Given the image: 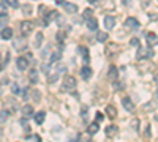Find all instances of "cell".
Here are the masks:
<instances>
[{"mask_svg":"<svg viewBox=\"0 0 158 142\" xmlns=\"http://www.w3.org/2000/svg\"><path fill=\"white\" fill-rule=\"evenodd\" d=\"M57 40H59V41H63V40H65V33H63V32H59V33H57Z\"/></svg>","mask_w":158,"mask_h":142,"instance_id":"cell-39","label":"cell"},{"mask_svg":"<svg viewBox=\"0 0 158 142\" xmlns=\"http://www.w3.org/2000/svg\"><path fill=\"white\" fill-rule=\"evenodd\" d=\"M97 120H98V122H101V120H103V114H100V112L97 114Z\"/></svg>","mask_w":158,"mask_h":142,"instance_id":"cell-45","label":"cell"},{"mask_svg":"<svg viewBox=\"0 0 158 142\" xmlns=\"http://www.w3.org/2000/svg\"><path fill=\"white\" fill-rule=\"evenodd\" d=\"M114 25H115V19L112 16H106V18H104V27H106L108 30H112Z\"/></svg>","mask_w":158,"mask_h":142,"instance_id":"cell-7","label":"cell"},{"mask_svg":"<svg viewBox=\"0 0 158 142\" xmlns=\"http://www.w3.org/2000/svg\"><path fill=\"white\" fill-rule=\"evenodd\" d=\"M92 14H94L92 8H87V10H84V13H82V16L85 18V21H87V19H90V18H92Z\"/></svg>","mask_w":158,"mask_h":142,"instance_id":"cell-28","label":"cell"},{"mask_svg":"<svg viewBox=\"0 0 158 142\" xmlns=\"http://www.w3.org/2000/svg\"><path fill=\"white\" fill-rule=\"evenodd\" d=\"M5 22H6V21H5V16H0V27H2Z\"/></svg>","mask_w":158,"mask_h":142,"instance_id":"cell-43","label":"cell"},{"mask_svg":"<svg viewBox=\"0 0 158 142\" xmlns=\"http://www.w3.org/2000/svg\"><path fill=\"white\" fill-rule=\"evenodd\" d=\"M87 27H89L90 30H97V29H98V22H97V19H95V18L87 19Z\"/></svg>","mask_w":158,"mask_h":142,"instance_id":"cell-16","label":"cell"},{"mask_svg":"<svg viewBox=\"0 0 158 142\" xmlns=\"http://www.w3.org/2000/svg\"><path fill=\"white\" fill-rule=\"evenodd\" d=\"M100 131V125L98 123H92V125H89V128H87V134H97Z\"/></svg>","mask_w":158,"mask_h":142,"instance_id":"cell-14","label":"cell"},{"mask_svg":"<svg viewBox=\"0 0 158 142\" xmlns=\"http://www.w3.org/2000/svg\"><path fill=\"white\" fill-rule=\"evenodd\" d=\"M97 40L100 41V43H104L108 40V33H104V32H98L97 33Z\"/></svg>","mask_w":158,"mask_h":142,"instance_id":"cell-23","label":"cell"},{"mask_svg":"<svg viewBox=\"0 0 158 142\" xmlns=\"http://www.w3.org/2000/svg\"><path fill=\"white\" fill-rule=\"evenodd\" d=\"M22 11H24V14H30V13H32L30 5H24V6H22Z\"/></svg>","mask_w":158,"mask_h":142,"instance_id":"cell-34","label":"cell"},{"mask_svg":"<svg viewBox=\"0 0 158 142\" xmlns=\"http://www.w3.org/2000/svg\"><path fill=\"white\" fill-rule=\"evenodd\" d=\"M117 76H118V71H117V67H111L109 68V71H108V79L109 81H115L117 79Z\"/></svg>","mask_w":158,"mask_h":142,"instance_id":"cell-9","label":"cell"},{"mask_svg":"<svg viewBox=\"0 0 158 142\" xmlns=\"http://www.w3.org/2000/svg\"><path fill=\"white\" fill-rule=\"evenodd\" d=\"M77 140H79V136H74V137H71L68 142H77Z\"/></svg>","mask_w":158,"mask_h":142,"instance_id":"cell-44","label":"cell"},{"mask_svg":"<svg viewBox=\"0 0 158 142\" xmlns=\"http://www.w3.org/2000/svg\"><path fill=\"white\" fill-rule=\"evenodd\" d=\"M8 62H10V54H8V52H6L5 57H3V55H0V71L3 70V67L8 65Z\"/></svg>","mask_w":158,"mask_h":142,"instance_id":"cell-19","label":"cell"},{"mask_svg":"<svg viewBox=\"0 0 158 142\" xmlns=\"http://www.w3.org/2000/svg\"><path fill=\"white\" fill-rule=\"evenodd\" d=\"M16 65H18V68H19L21 71H24V70L29 68V60L25 59V57H19V59L16 60Z\"/></svg>","mask_w":158,"mask_h":142,"instance_id":"cell-4","label":"cell"},{"mask_svg":"<svg viewBox=\"0 0 158 142\" xmlns=\"http://www.w3.org/2000/svg\"><path fill=\"white\" fill-rule=\"evenodd\" d=\"M67 71V67L63 65V63H57V67H56V73L60 74V73H65Z\"/></svg>","mask_w":158,"mask_h":142,"instance_id":"cell-25","label":"cell"},{"mask_svg":"<svg viewBox=\"0 0 158 142\" xmlns=\"http://www.w3.org/2000/svg\"><path fill=\"white\" fill-rule=\"evenodd\" d=\"M155 81H156V84H158V74H156V77H155Z\"/></svg>","mask_w":158,"mask_h":142,"instance_id":"cell-51","label":"cell"},{"mask_svg":"<svg viewBox=\"0 0 158 142\" xmlns=\"http://www.w3.org/2000/svg\"><path fill=\"white\" fill-rule=\"evenodd\" d=\"M89 2H90V3H97V0H89Z\"/></svg>","mask_w":158,"mask_h":142,"instance_id":"cell-49","label":"cell"},{"mask_svg":"<svg viewBox=\"0 0 158 142\" xmlns=\"http://www.w3.org/2000/svg\"><path fill=\"white\" fill-rule=\"evenodd\" d=\"M152 55H153V51H152L150 46H139V51H138V54H136V57H138L139 60H142V59H150Z\"/></svg>","mask_w":158,"mask_h":142,"instance_id":"cell-2","label":"cell"},{"mask_svg":"<svg viewBox=\"0 0 158 142\" xmlns=\"http://www.w3.org/2000/svg\"><path fill=\"white\" fill-rule=\"evenodd\" d=\"M41 43H43V33H36V38H35V47H41Z\"/></svg>","mask_w":158,"mask_h":142,"instance_id":"cell-24","label":"cell"},{"mask_svg":"<svg viewBox=\"0 0 158 142\" xmlns=\"http://www.w3.org/2000/svg\"><path fill=\"white\" fill-rule=\"evenodd\" d=\"M74 88H76V79L73 76H65L62 90H63V92H73Z\"/></svg>","mask_w":158,"mask_h":142,"instance_id":"cell-1","label":"cell"},{"mask_svg":"<svg viewBox=\"0 0 158 142\" xmlns=\"http://www.w3.org/2000/svg\"><path fill=\"white\" fill-rule=\"evenodd\" d=\"M79 142H92V139H90V134L89 136H79Z\"/></svg>","mask_w":158,"mask_h":142,"instance_id":"cell-35","label":"cell"},{"mask_svg":"<svg viewBox=\"0 0 158 142\" xmlns=\"http://www.w3.org/2000/svg\"><path fill=\"white\" fill-rule=\"evenodd\" d=\"M81 77H82V79H90V77H92V68H89V67H82L81 68Z\"/></svg>","mask_w":158,"mask_h":142,"instance_id":"cell-11","label":"cell"},{"mask_svg":"<svg viewBox=\"0 0 158 142\" xmlns=\"http://www.w3.org/2000/svg\"><path fill=\"white\" fill-rule=\"evenodd\" d=\"M81 114H82V115H87V108H85V106L82 108V112H81Z\"/></svg>","mask_w":158,"mask_h":142,"instance_id":"cell-46","label":"cell"},{"mask_svg":"<svg viewBox=\"0 0 158 142\" xmlns=\"http://www.w3.org/2000/svg\"><path fill=\"white\" fill-rule=\"evenodd\" d=\"M65 10H67V13H71V14H74V13H77V6L74 3H63Z\"/></svg>","mask_w":158,"mask_h":142,"instance_id":"cell-17","label":"cell"},{"mask_svg":"<svg viewBox=\"0 0 158 142\" xmlns=\"http://www.w3.org/2000/svg\"><path fill=\"white\" fill-rule=\"evenodd\" d=\"M156 41H158V40H156Z\"/></svg>","mask_w":158,"mask_h":142,"instance_id":"cell-53","label":"cell"},{"mask_svg":"<svg viewBox=\"0 0 158 142\" xmlns=\"http://www.w3.org/2000/svg\"><path fill=\"white\" fill-rule=\"evenodd\" d=\"M59 60H60V52H54V54L51 55V62H52V63H56V62H59Z\"/></svg>","mask_w":158,"mask_h":142,"instance_id":"cell-30","label":"cell"},{"mask_svg":"<svg viewBox=\"0 0 158 142\" xmlns=\"http://www.w3.org/2000/svg\"><path fill=\"white\" fill-rule=\"evenodd\" d=\"M41 70L48 74V73H49V65H44V63H43V65H41Z\"/></svg>","mask_w":158,"mask_h":142,"instance_id":"cell-41","label":"cell"},{"mask_svg":"<svg viewBox=\"0 0 158 142\" xmlns=\"http://www.w3.org/2000/svg\"><path fill=\"white\" fill-rule=\"evenodd\" d=\"M21 112H22L24 117H32V114H33V108H32L30 104H25V106L21 109Z\"/></svg>","mask_w":158,"mask_h":142,"instance_id":"cell-13","label":"cell"},{"mask_svg":"<svg viewBox=\"0 0 158 142\" xmlns=\"http://www.w3.org/2000/svg\"><path fill=\"white\" fill-rule=\"evenodd\" d=\"M156 40H158V36H156L155 33H147V41H149L150 44H152V43H155Z\"/></svg>","mask_w":158,"mask_h":142,"instance_id":"cell-29","label":"cell"},{"mask_svg":"<svg viewBox=\"0 0 158 142\" xmlns=\"http://www.w3.org/2000/svg\"><path fill=\"white\" fill-rule=\"evenodd\" d=\"M122 104H123V108H125L128 112H133V111H135V104H133V101H131L128 96H125V98L122 99Z\"/></svg>","mask_w":158,"mask_h":142,"instance_id":"cell-5","label":"cell"},{"mask_svg":"<svg viewBox=\"0 0 158 142\" xmlns=\"http://www.w3.org/2000/svg\"><path fill=\"white\" fill-rule=\"evenodd\" d=\"M57 16H59V13H57V11H51V13H48V16L44 18L43 24H44V25H49V22L54 19V18H57Z\"/></svg>","mask_w":158,"mask_h":142,"instance_id":"cell-15","label":"cell"},{"mask_svg":"<svg viewBox=\"0 0 158 142\" xmlns=\"http://www.w3.org/2000/svg\"><path fill=\"white\" fill-rule=\"evenodd\" d=\"M79 51H81V52H84V62H85V63H89V62H90V57H89V51H87L85 47H79Z\"/></svg>","mask_w":158,"mask_h":142,"instance_id":"cell-27","label":"cell"},{"mask_svg":"<svg viewBox=\"0 0 158 142\" xmlns=\"http://www.w3.org/2000/svg\"><path fill=\"white\" fill-rule=\"evenodd\" d=\"M141 2H142V5H149L150 0H141Z\"/></svg>","mask_w":158,"mask_h":142,"instance_id":"cell-47","label":"cell"},{"mask_svg":"<svg viewBox=\"0 0 158 142\" xmlns=\"http://www.w3.org/2000/svg\"><path fill=\"white\" fill-rule=\"evenodd\" d=\"M44 119H46V114L41 111V112H36L35 114V122L38 123V125H41L43 122H44Z\"/></svg>","mask_w":158,"mask_h":142,"instance_id":"cell-18","label":"cell"},{"mask_svg":"<svg viewBox=\"0 0 158 142\" xmlns=\"http://www.w3.org/2000/svg\"><path fill=\"white\" fill-rule=\"evenodd\" d=\"M32 93H33V99H35L36 103H38L40 99H41V98H40V96H41V93H40V92H38V90H33V92H32Z\"/></svg>","mask_w":158,"mask_h":142,"instance_id":"cell-33","label":"cell"},{"mask_svg":"<svg viewBox=\"0 0 158 142\" xmlns=\"http://www.w3.org/2000/svg\"><path fill=\"white\" fill-rule=\"evenodd\" d=\"M56 2H57V3H65L63 0H56Z\"/></svg>","mask_w":158,"mask_h":142,"instance_id":"cell-48","label":"cell"},{"mask_svg":"<svg viewBox=\"0 0 158 142\" xmlns=\"http://www.w3.org/2000/svg\"><path fill=\"white\" fill-rule=\"evenodd\" d=\"M11 90H13V93H15V95H19L22 92V88L18 84H11Z\"/></svg>","mask_w":158,"mask_h":142,"instance_id":"cell-26","label":"cell"},{"mask_svg":"<svg viewBox=\"0 0 158 142\" xmlns=\"http://www.w3.org/2000/svg\"><path fill=\"white\" fill-rule=\"evenodd\" d=\"M0 16H6V6H5V3H0Z\"/></svg>","mask_w":158,"mask_h":142,"instance_id":"cell-32","label":"cell"},{"mask_svg":"<svg viewBox=\"0 0 158 142\" xmlns=\"http://www.w3.org/2000/svg\"><path fill=\"white\" fill-rule=\"evenodd\" d=\"M0 36H2V40H11L13 38V30L10 27H5L2 30V33H0Z\"/></svg>","mask_w":158,"mask_h":142,"instance_id":"cell-12","label":"cell"},{"mask_svg":"<svg viewBox=\"0 0 158 142\" xmlns=\"http://www.w3.org/2000/svg\"><path fill=\"white\" fill-rule=\"evenodd\" d=\"M2 133H3V131H2V128H0V137H2Z\"/></svg>","mask_w":158,"mask_h":142,"instance_id":"cell-50","label":"cell"},{"mask_svg":"<svg viewBox=\"0 0 158 142\" xmlns=\"http://www.w3.org/2000/svg\"><path fill=\"white\" fill-rule=\"evenodd\" d=\"M32 30H33V24H32L30 21H22V22H21V32H22L24 35L32 33Z\"/></svg>","mask_w":158,"mask_h":142,"instance_id":"cell-3","label":"cell"},{"mask_svg":"<svg viewBox=\"0 0 158 142\" xmlns=\"http://www.w3.org/2000/svg\"><path fill=\"white\" fill-rule=\"evenodd\" d=\"M29 77H30V81H32L33 84H36V82H38V71H36V70H32V71L29 73Z\"/></svg>","mask_w":158,"mask_h":142,"instance_id":"cell-21","label":"cell"},{"mask_svg":"<svg viewBox=\"0 0 158 142\" xmlns=\"http://www.w3.org/2000/svg\"><path fill=\"white\" fill-rule=\"evenodd\" d=\"M57 79H59V74L56 73L54 76H51V77H49V84H54V82H56Z\"/></svg>","mask_w":158,"mask_h":142,"instance_id":"cell-37","label":"cell"},{"mask_svg":"<svg viewBox=\"0 0 158 142\" xmlns=\"http://www.w3.org/2000/svg\"><path fill=\"white\" fill-rule=\"evenodd\" d=\"M125 25H127V27H130V29H138V27H139V22H138V19H135V18H128V19L125 21Z\"/></svg>","mask_w":158,"mask_h":142,"instance_id":"cell-10","label":"cell"},{"mask_svg":"<svg viewBox=\"0 0 158 142\" xmlns=\"http://www.w3.org/2000/svg\"><path fill=\"white\" fill-rule=\"evenodd\" d=\"M131 126H133L135 130H138V128H139V120H138V119H135V120H133V123H131Z\"/></svg>","mask_w":158,"mask_h":142,"instance_id":"cell-40","label":"cell"},{"mask_svg":"<svg viewBox=\"0 0 158 142\" xmlns=\"http://www.w3.org/2000/svg\"><path fill=\"white\" fill-rule=\"evenodd\" d=\"M40 14H44V13H48V6L46 5H40Z\"/></svg>","mask_w":158,"mask_h":142,"instance_id":"cell-36","label":"cell"},{"mask_svg":"<svg viewBox=\"0 0 158 142\" xmlns=\"http://www.w3.org/2000/svg\"><path fill=\"white\" fill-rule=\"evenodd\" d=\"M3 3H5L6 6H11V8H18V6H19L18 0H3Z\"/></svg>","mask_w":158,"mask_h":142,"instance_id":"cell-22","label":"cell"},{"mask_svg":"<svg viewBox=\"0 0 158 142\" xmlns=\"http://www.w3.org/2000/svg\"><path fill=\"white\" fill-rule=\"evenodd\" d=\"M8 117H10V112L8 111H2V112H0V120H2V122L6 120Z\"/></svg>","mask_w":158,"mask_h":142,"instance_id":"cell-31","label":"cell"},{"mask_svg":"<svg viewBox=\"0 0 158 142\" xmlns=\"http://www.w3.org/2000/svg\"><path fill=\"white\" fill-rule=\"evenodd\" d=\"M106 134L109 136V137H114L117 133H118V126H115V125H109V126H106Z\"/></svg>","mask_w":158,"mask_h":142,"instance_id":"cell-8","label":"cell"},{"mask_svg":"<svg viewBox=\"0 0 158 142\" xmlns=\"http://www.w3.org/2000/svg\"><path fill=\"white\" fill-rule=\"evenodd\" d=\"M13 46H15V49H18V51H24L25 47H27V41H25L24 38H21V40H15Z\"/></svg>","mask_w":158,"mask_h":142,"instance_id":"cell-6","label":"cell"},{"mask_svg":"<svg viewBox=\"0 0 158 142\" xmlns=\"http://www.w3.org/2000/svg\"><path fill=\"white\" fill-rule=\"evenodd\" d=\"M146 137H150V126L147 125V128H146V134H144Z\"/></svg>","mask_w":158,"mask_h":142,"instance_id":"cell-42","label":"cell"},{"mask_svg":"<svg viewBox=\"0 0 158 142\" xmlns=\"http://www.w3.org/2000/svg\"><path fill=\"white\" fill-rule=\"evenodd\" d=\"M156 96H158V90H156Z\"/></svg>","mask_w":158,"mask_h":142,"instance_id":"cell-52","label":"cell"},{"mask_svg":"<svg viewBox=\"0 0 158 142\" xmlns=\"http://www.w3.org/2000/svg\"><path fill=\"white\" fill-rule=\"evenodd\" d=\"M106 114L109 115L111 119H115V117H117V111H115L114 106H108V108H106Z\"/></svg>","mask_w":158,"mask_h":142,"instance_id":"cell-20","label":"cell"},{"mask_svg":"<svg viewBox=\"0 0 158 142\" xmlns=\"http://www.w3.org/2000/svg\"><path fill=\"white\" fill-rule=\"evenodd\" d=\"M130 44H131V46H139V40H138V38H131Z\"/></svg>","mask_w":158,"mask_h":142,"instance_id":"cell-38","label":"cell"}]
</instances>
